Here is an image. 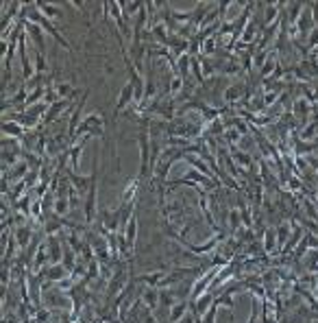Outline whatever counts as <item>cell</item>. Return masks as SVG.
Instances as JSON below:
<instances>
[{
  "instance_id": "cell-11",
  "label": "cell",
  "mask_w": 318,
  "mask_h": 323,
  "mask_svg": "<svg viewBox=\"0 0 318 323\" xmlns=\"http://www.w3.org/2000/svg\"><path fill=\"white\" fill-rule=\"evenodd\" d=\"M35 7H37V9L46 15V18H61V9H59L57 5L42 3V0H39V3H35Z\"/></svg>"
},
{
  "instance_id": "cell-6",
  "label": "cell",
  "mask_w": 318,
  "mask_h": 323,
  "mask_svg": "<svg viewBox=\"0 0 318 323\" xmlns=\"http://www.w3.org/2000/svg\"><path fill=\"white\" fill-rule=\"evenodd\" d=\"M27 33H29L31 37H33L37 53H44V55H46V42H44L42 27H37V24H33V22H27Z\"/></svg>"
},
{
  "instance_id": "cell-19",
  "label": "cell",
  "mask_w": 318,
  "mask_h": 323,
  "mask_svg": "<svg viewBox=\"0 0 318 323\" xmlns=\"http://www.w3.org/2000/svg\"><path fill=\"white\" fill-rule=\"evenodd\" d=\"M264 238H266V240H264V249H266V251H273V247H275V229L268 227Z\"/></svg>"
},
{
  "instance_id": "cell-21",
  "label": "cell",
  "mask_w": 318,
  "mask_h": 323,
  "mask_svg": "<svg viewBox=\"0 0 318 323\" xmlns=\"http://www.w3.org/2000/svg\"><path fill=\"white\" fill-rule=\"evenodd\" d=\"M229 221H231V227H233V232H238V227H240V212L238 210H231L229 212Z\"/></svg>"
},
{
  "instance_id": "cell-2",
  "label": "cell",
  "mask_w": 318,
  "mask_h": 323,
  "mask_svg": "<svg viewBox=\"0 0 318 323\" xmlns=\"http://www.w3.org/2000/svg\"><path fill=\"white\" fill-rule=\"evenodd\" d=\"M46 242H48V256H51V266H53V264H61L63 251H61V240H59V236H48Z\"/></svg>"
},
{
  "instance_id": "cell-3",
  "label": "cell",
  "mask_w": 318,
  "mask_h": 323,
  "mask_svg": "<svg viewBox=\"0 0 318 323\" xmlns=\"http://www.w3.org/2000/svg\"><path fill=\"white\" fill-rule=\"evenodd\" d=\"M131 101H135V90H133L131 83H127L125 87H122L120 96H118V103H116V111H113V116H120V111L125 109Z\"/></svg>"
},
{
  "instance_id": "cell-20",
  "label": "cell",
  "mask_w": 318,
  "mask_h": 323,
  "mask_svg": "<svg viewBox=\"0 0 318 323\" xmlns=\"http://www.w3.org/2000/svg\"><path fill=\"white\" fill-rule=\"evenodd\" d=\"M29 203H31V195H24V197H20L18 199V210L20 212H24V216H29Z\"/></svg>"
},
{
  "instance_id": "cell-12",
  "label": "cell",
  "mask_w": 318,
  "mask_h": 323,
  "mask_svg": "<svg viewBox=\"0 0 318 323\" xmlns=\"http://www.w3.org/2000/svg\"><path fill=\"white\" fill-rule=\"evenodd\" d=\"M125 282H127V278H125V269H120V271L116 273V278L109 282V295H116V293H118V288L125 286Z\"/></svg>"
},
{
  "instance_id": "cell-1",
  "label": "cell",
  "mask_w": 318,
  "mask_h": 323,
  "mask_svg": "<svg viewBox=\"0 0 318 323\" xmlns=\"http://www.w3.org/2000/svg\"><path fill=\"white\" fill-rule=\"evenodd\" d=\"M140 179L151 177V140H149V131L142 129L140 131Z\"/></svg>"
},
{
  "instance_id": "cell-9",
  "label": "cell",
  "mask_w": 318,
  "mask_h": 323,
  "mask_svg": "<svg viewBox=\"0 0 318 323\" xmlns=\"http://www.w3.org/2000/svg\"><path fill=\"white\" fill-rule=\"evenodd\" d=\"M31 238H33V232H31L29 225H20V227L15 229V242H18L20 249H27Z\"/></svg>"
},
{
  "instance_id": "cell-18",
  "label": "cell",
  "mask_w": 318,
  "mask_h": 323,
  "mask_svg": "<svg viewBox=\"0 0 318 323\" xmlns=\"http://www.w3.org/2000/svg\"><path fill=\"white\" fill-rule=\"evenodd\" d=\"M316 129H318V116L312 120V123H309L305 129H303V133H301V138H303V140H309V138H314V131H316Z\"/></svg>"
},
{
  "instance_id": "cell-17",
  "label": "cell",
  "mask_w": 318,
  "mask_h": 323,
  "mask_svg": "<svg viewBox=\"0 0 318 323\" xmlns=\"http://www.w3.org/2000/svg\"><path fill=\"white\" fill-rule=\"evenodd\" d=\"M259 304H262V299L253 297V310H251V317H249V321H247V323H257L259 312H262V308H259Z\"/></svg>"
},
{
  "instance_id": "cell-4",
  "label": "cell",
  "mask_w": 318,
  "mask_h": 323,
  "mask_svg": "<svg viewBox=\"0 0 318 323\" xmlns=\"http://www.w3.org/2000/svg\"><path fill=\"white\" fill-rule=\"evenodd\" d=\"M94 221H96V179L85 199V223H94Z\"/></svg>"
},
{
  "instance_id": "cell-8",
  "label": "cell",
  "mask_w": 318,
  "mask_h": 323,
  "mask_svg": "<svg viewBox=\"0 0 318 323\" xmlns=\"http://www.w3.org/2000/svg\"><path fill=\"white\" fill-rule=\"evenodd\" d=\"M125 238H127V245H129V251H133L135 247V238H137V219L135 216H131L125 227Z\"/></svg>"
},
{
  "instance_id": "cell-13",
  "label": "cell",
  "mask_w": 318,
  "mask_h": 323,
  "mask_svg": "<svg viewBox=\"0 0 318 323\" xmlns=\"http://www.w3.org/2000/svg\"><path fill=\"white\" fill-rule=\"evenodd\" d=\"M142 302L146 304V308H151V310L157 308V288H146V293L142 295Z\"/></svg>"
},
{
  "instance_id": "cell-15",
  "label": "cell",
  "mask_w": 318,
  "mask_h": 323,
  "mask_svg": "<svg viewBox=\"0 0 318 323\" xmlns=\"http://www.w3.org/2000/svg\"><path fill=\"white\" fill-rule=\"evenodd\" d=\"M307 114H309L307 99H297V101H295V116H297V118H305Z\"/></svg>"
},
{
  "instance_id": "cell-10",
  "label": "cell",
  "mask_w": 318,
  "mask_h": 323,
  "mask_svg": "<svg viewBox=\"0 0 318 323\" xmlns=\"http://www.w3.org/2000/svg\"><path fill=\"white\" fill-rule=\"evenodd\" d=\"M244 92H247V85L238 83V85H229V87H227L223 96H225V101H227V103H235L238 99H242V94H244Z\"/></svg>"
},
{
  "instance_id": "cell-7",
  "label": "cell",
  "mask_w": 318,
  "mask_h": 323,
  "mask_svg": "<svg viewBox=\"0 0 318 323\" xmlns=\"http://www.w3.org/2000/svg\"><path fill=\"white\" fill-rule=\"evenodd\" d=\"M187 310H190V299H181L179 304H175L173 308H170V323H179L185 317Z\"/></svg>"
},
{
  "instance_id": "cell-16",
  "label": "cell",
  "mask_w": 318,
  "mask_h": 323,
  "mask_svg": "<svg viewBox=\"0 0 318 323\" xmlns=\"http://www.w3.org/2000/svg\"><path fill=\"white\" fill-rule=\"evenodd\" d=\"M48 66H46V55L44 53H35V75H46Z\"/></svg>"
},
{
  "instance_id": "cell-5",
  "label": "cell",
  "mask_w": 318,
  "mask_h": 323,
  "mask_svg": "<svg viewBox=\"0 0 318 323\" xmlns=\"http://www.w3.org/2000/svg\"><path fill=\"white\" fill-rule=\"evenodd\" d=\"M3 131H5V138H20V135H27V129H24V125L20 123V120H15V118L5 120Z\"/></svg>"
},
{
  "instance_id": "cell-22",
  "label": "cell",
  "mask_w": 318,
  "mask_h": 323,
  "mask_svg": "<svg viewBox=\"0 0 318 323\" xmlns=\"http://www.w3.org/2000/svg\"><path fill=\"white\" fill-rule=\"evenodd\" d=\"M285 236H288V225H281L279 227V238H277V242H279V251L283 249V242H285Z\"/></svg>"
},
{
  "instance_id": "cell-14",
  "label": "cell",
  "mask_w": 318,
  "mask_h": 323,
  "mask_svg": "<svg viewBox=\"0 0 318 323\" xmlns=\"http://www.w3.org/2000/svg\"><path fill=\"white\" fill-rule=\"evenodd\" d=\"M301 234H303V229H301L299 225H295V234H292V238H290V242H288V245H283V249H281V256L290 253L292 249L297 247V242H299V238H301Z\"/></svg>"
}]
</instances>
